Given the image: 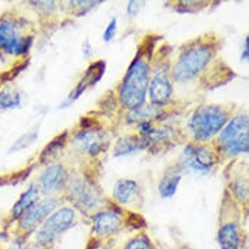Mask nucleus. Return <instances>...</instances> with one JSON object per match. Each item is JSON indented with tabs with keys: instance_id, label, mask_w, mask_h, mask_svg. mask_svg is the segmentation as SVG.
Segmentation results:
<instances>
[{
	"instance_id": "8",
	"label": "nucleus",
	"mask_w": 249,
	"mask_h": 249,
	"mask_svg": "<svg viewBox=\"0 0 249 249\" xmlns=\"http://www.w3.org/2000/svg\"><path fill=\"white\" fill-rule=\"evenodd\" d=\"M74 145L79 151L91 155H98L107 148L106 135L99 130H89L75 137Z\"/></svg>"
},
{
	"instance_id": "27",
	"label": "nucleus",
	"mask_w": 249,
	"mask_h": 249,
	"mask_svg": "<svg viewBox=\"0 0 249 249\" xmlns=\"http://www.w3.org/2000/svg\"><path fill=\"white\" fill-rule=\"evenodd\" d=\"M248 46H249V44H248V37L246 38V43H245V55H242V60H247L248 59Z\"/></svg>"
},
{
	"instance_id": "23",
	"label": "nucleus",
	"mask_w": 249,
	"mask_h": 249,
	"mask_svg": "<svg viewBox=\"0 0 249 249\" xmlns=\"http://www.w3.org/2000/svg\"><path fill=\"white\" fill-rule=\"evenodd\" d=\"M124 249H151V244L146 238H136L130 241Z\"/></svg>"
},
{
	"instance_id": "17",
	"label": "nucleus",
	"mask_w": 249,
	"mask_h": 249,
	"mask_svg": "<svg viewBox=\"0 0 249 249\" xmlns=\"http://www.w3.org/2000/svg\"><path fill=\"white\" fill-rule=\"evenodd\" d=\"M218 241L222 249H238L239 234L235 225L226 224L219 230Z\"/></svg>"
},
{
	"instance_id": "12",
	"label": "nucleus",
	"mask_w": 249,
	"mask_h": 249,
	"mask_svg": "<svg viewBox=\"0 0 249 249\" xmlns=\"http://www.w3.org/2000/svg\"><path fill=\"white\" fill-rule=\"evenodd\" d=\"M184 163L196 170H208L213 164V153L204 147H188L184 153Z\"/></svg>"
},
{
	"instance_id": "6",
	"label": "nucleus",
	"mask_w": 249,
	"mask_h": 249,
	"mask_svg": "<svg viewBox=\"0 0 249 249\" xmlns=\"http://www.w3.org/2000/svg\"><path fill=\"white\" fill-rule=\"evenodd\" d=\"M31 38L23 37L18 33L13 21L0 22V47L9 54L20 55L29 50Z\"/></svg>"
},
{
	"instance_id": "26",
	"label": "nucleus",
	"mask_w": 249,
	"mask_h": 249,
	"mask_svg": "<svg viewBox=\"0 0 249 249\" xmlns=\"http://www.w3.org/2000/svg\"><path fill=\"white\" fill-rule=\"evenodd\" d=\"M140 131H142L143 136H148L153 131L152 125L149 123H142V125H140Z\"/></svg>"
},
{
	"instance_id": "15",
	"label": "nucleus",
	"mask_w": 249,
	"mask_h": 249,
	"mask_svg": "<svg viewBox=\"0 0 249 249\" xmlns=\"http://www.w3.org/2000/svg\"><path fill=\"white\" fill-rule=\"evenodd\" d=\"M38 199H39V190L35 185H31L13 208V216L18 218V217L23 215L29 209L33 208L35 204L37 203Z\"/></svg>"
},
{
	"instance_id": "16",
	"label": "nucleus",
	"mask_w": 249,
	"mask_h": 249,
	"mask_svg": "<svg viewBox=\"0 0 249 249\" xmlns=\"http://www.w3.org/2000/svg\"><path fill=\"white\" fill-rule=\"evenodd\" d=\"M148 139L145 137L138 138V137H125L117 142L116 148H115V155H126L130 153L138 151V149L146 148L148 146Z\"/></svg>"
},
{
	"instance_id": "9",
	"label": "nucleus",
	"mask_w": 249,
	"mask_h": 249,
	"mask_svg": "<svg viewBox=\"0 0 249 249\" xmlns=\"http://www.w3.org/2000/svg\"><path fill=\"white\" fill-rule=\"evenodd\" d=\"M57 206V201L54 199L43 201V202L35 204L27 213H23L21 219V228L25 231H33L40 224L46 216H49L51 212Z\"/></svg>"
},
{
	"instance_id": "13",
	"label": "nucleus",
	"mask_w": 249,
	"mask_h": 249,
	"mask_svg": "<svg viewBox=\"0 0 249 249\" xmlns=\"http://www.w3.org/2000/svg\"><path fill=\"white\" fill-rule=\"evenodd\" d=\"M121 219L115 213H100L94 218V230L98 234L105 235L116 231L120 228Z\"/></svg>"
},
{
	"instance_id": "2",
	"label": "nucleus",
	"mask_w": 249,
	"mask_h": 249,
	"mask_svg": "<svg viewBox=\"0 0 249 249\" xmlns=\"http://www.w3.org/2000/svg\"><path fill=\"white\" fill-rule=\"evenodd\" d=\"M226 122V113L216 106L200 107L190 121L194 138L207 140L216 135Z\"/></svg>"
},
{
	"instance_id": "11",
	"label": "nucleus",
	"mask_w": 249,
	"mask_h": 249,
	"mask_svg": "<svg viewBox=\"0 0 249 249\" xmlns=\"http://www.w3.org/2000/svg\"><path fill=\"white\" fill-rule=\"evenodd\" d=\"M171 95V84L169 82L165 71H159L151 82L149 88V97L153 104L161 105L167 104Z\"/></svg>"
},
{
	"instance_id": "21",
	"label": "nucleus",
	"mask_w": 249,
	"mask_h": 249,
	"mask_svg": "<svg viewBox=\"0 0 249 249\" xmlns=\"http://www.w3.org/2000/svg\"><path fill=\"white\" fill-rule=\"evenodd\" d=\"M65 138H66V133L61 137H59V138L54 140L50 143L49 146H47L45 151H44L43 155H41L40 160L44 162V163H46L47 161H50V160H52L54 156L57 154V152H59V149L62 147L63 145V142H65Z\"/></svg>"
},
{
	"instance_id": "5",
	"label": "nucleus",
	"mask_w": 249,
	"mask_h": 249,
	"mask_svg": "<svg viewBox=\"0 0 249 249\" xmlns=\"http://www.w3.org/2000/svg\"><path fill=\"white\" fill-rule=\"evenodd\" d=\"M75 219L74 210L70 208H61L53 213L44 223L37 233V239L40 244H49L54 238L61 234L71 226Z\"/></svg>"
},
{
	"instance_id": "29",
	"label": "nucleus",
	"mask_w": 249,
	"mask_h": 249,
	"mask_svg": "<svg viewBox=\"0 0 249 249\" xmlns=\"http://www.w3.org/2000/svg\"><path fill=\"white\" fill-rule=\"evenodd\" d=\"M183 249H190V248H187V247H184Z\"/></svg>"
},
{
	"instance_id": "10",
	"label": "nucleus",
	"mask_w": 249,
	"mask_h": 249,
	"mask_svg": "<svg viewBox=\"0 0 249 249\" xmlns=\"http://www.w3.org/2000/svg\"><path fill=\"white\" fill-rule=\"evenodd\" d=\"M67 180L66 170L62 165H51L44 171L40 177V184L43 192L46 194L55 193L65 186Z\"/></svg>"
},
{
	"instance_id": "4",
	"label": "nucleus",
	"mask_w": 249,
	"mask_h": 249,
	"mask_svg": "<svg viewBox=\"0 0 249 249\" xmlns=\"http://www.w3.org/2000/svg\"><path fill=\"white\" fill-rule=\"evenodd\" d=\"M212 57V52L207 47H196L185 52L179 57L174 69L176 81H188L199 74Z\"/></svg>"
},
{
	"instance_id": "28",
	"label": "nucleus",
	"mask_w": 249,
	"mask_h": 249,
	"mask_svg": "<svg viewBox=\"0 0 249 249\" xmlns=\"http://www.w3.org/2000/svg\"><path fill=\"white\" fill-rule=\"evenodd\" d=\"M28 249H43V248H41V246L35 245V246H31V247H30V248H28Z\"/></svg>"
},
{
	"instance_id": "24",
	"label": "nucleus",
	"mask_w": 249,
	"mask_h": 249,
	"mask_svg": "<svg viewBox=\"0 0 249 249\" xmlns=\"http://www.w3.org/2000/svg\"><path fill=\"white\" fill-rule=\"evenodd\" d=\"M116 18H113L111 22L108 25L106 30H105V34H104V40L105 41H110L113 39V37L115 36V34H116Z\"/></svg>"
},
{
	"instance_id": "25",
	"label": "nucleus",
	"mask_w": 249,
	"mask_h": 249,
	"mask_svg": "<svg viewBox=\"0 0 249 249\" xmlns=\"http://www.w3.org/2000/svg\"><path fill=\"white\" fill-rule=\"evenodd\" d=\"M139 5H142V2H138V1H130L129 2V7H127V11H129L131 17H135L137 13H138V11L140 9Z\"/></svg>"
},
{
	"instance_id": "3",
	"label": "nucleus",
	"mask_w": 249,
	"mask_h": 249,
	"mask_svg": "<svg viewBox=\"0 0 249 249\" xmlns=\"http://www.w3.org/2000/svg\"><path fill=\"white\" fill-rule=\"evenodd\" d=\"M223 147L229 154L248 153L249 136H248V117L247 115H239L223 130L221 135Z\"/></svg>"
},
{
	"instance_id": "7",
	"label": "nucleus",
	"mask_w": 249,
	"mask_h": 249,
	"mask_svg": "<svg viewBox=\"0 0 249 249\" xmlns=\"http://www.w3.org/2000/svg\"><path fill=\"white\" fill-rule=\"evenodd\" d=\"M70 197L72 202L81 209L92 210L98 206L99 196L97 190L84 180L72 181L70 186Z\"/></svg>"
},
{
	"instance_id": "14",
	"label": "nucleus",
	"mask_w": 249,
	"mask_h": 249,
	"mask_svg": "<svg viewBox=\"0 0 249 249\" xmlns=\"http://www.w3.org/2000/svg\"><path fill=\"white\" fill-rule=\"evenodd\" d=\"M138 194V184L135 180L123 179L115 185L114 196L120 203L127 204L132 202Z\"/></svg>"
},
{
	"instance_id": "22",
	"label": "nucleus",
	"mask_w": 249,
	"mask_h": 249,
	"mask_svg": "<svg viewBox=\"0 0 249 249\" xmlns=\"http://www.w3.org/2000/svg\"><path fill=\"white\" fill-rule=\"evenodd\" d=\"M36 139H37V133L36 132L27 133V135H24L23 137H21V138L18 139L17 142L14 143V146H13L12 151H18V149L28 147V146H30L31 143H33Z\"/></svg>"
},
{
	"instance_id": "18",
	"label": "nucleus",
	"mask_w": 249,
	"mask_h": 249,
	"mask_svg": "<svg viewBox=\"0 0 249 249\" xmlns=\"http://www.w3.org/2000/svg\"><path fill=\"white\" fill-rule=\"evenodd\" d=\"M104 70H105L104 62H99V63H95V65H93V66H91V68L88 70V72H86L85 77L83 78L81 85L77 86V90H76L75 95L72 99L77 98L78 95L85 90L86 85L88 84H91V85L95 84V83H97L99 79L101 78L102 74H104Z\"/></svg>"
},
{
	"instance_id": "19",
	"label": "nucleus",
	"mask_w": 249,
	"mask_h": 249,
	"mask_svg": "<svg viewBox=\"0 0 249 249\" xmlns=\"http://www.w3.org/2000/svg\"><path fill=\"white\" fill-rule=\"evenodd\" d=\"M180 181V176H170V177L164 178L160 185V193L163 197H171L176 193L178 184Z\"/></svg>"
},
{
	"instance_id": "20",
	"label": "nucleus",
	"mask_w": 249,
	"mask_h": 249,
	"mask_svg": "<svg viewBox=\"0 0 249 249\" xmlns=\"http://www.w3.org/2000/svg\"><path fill=\"white\" fill-rule=\"evenodd\" d=\"M21 97L18 92L6 90L0 93V107L1 108H14L20 105Z\"/></svg>"
},
{
	"instance_id": "1",
	"label": "nucleus",
	"mask_w": 249,
	"mask_h": 249,
	"mask_svg": "<svg viewBox=\"0 0 249 249\" xmlns=\"http://www.w3.org/2000/svg\"><path fill=\"white\" fill-rule=\"evenodd\" d=\"M148 85V66L143 60H136L127 70L121 88L120 98L129 109H139L145 100Z\"/></svg>"
}]
</instances>
